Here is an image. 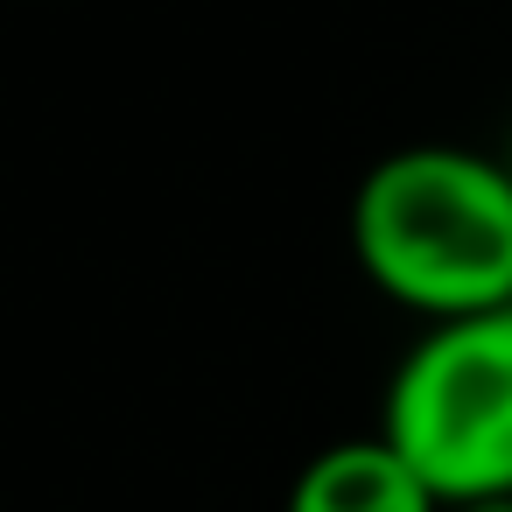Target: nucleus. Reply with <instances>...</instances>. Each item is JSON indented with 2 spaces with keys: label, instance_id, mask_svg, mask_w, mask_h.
<instances>
[{
  "label": "nucleus",
  "instance_id": "nucleus-1",
  "mask_svg": "<svg viewBox=\"0 0 512 512\" xmlns=\"http://www.w3.org/2000/svg\"><path fill=\"white\" fill-rule=\"evenodd\" d=\"M344 225L358 274L428 330L512 309V176L498 155L393 148L358 176Z\"/></svg>",
  "mask_w": 512,
  "mask_h": 512
},
{
  "label": "nucleus",
  "instance_id": "nucleus-2",
  "mask_svg": "<svg viewBox=\"0 0 512 512\" xmlns=\"http://www.w3.org/2000/svg\"><path fill=\"white\" fill-rule=\"evenodd\" d=\"M379 435L442 505L512 498V309L414 337L386 379Z\"/></svg>",
  "mask_w": 512,
  "mask_h": 512
},
{
  "label": "nucleus",
  "instance_id": "nucleus-3",
  "mask_svg": "<svg viewBox=\"0 0 512 512\" xmlns=\"http://www.w3.org/2000/svg\"><path fill=\"white\" fill-rule=\"evenodd\" d=\"M281 512H449V505L407 470V456L386 435H344L295 470Z\"/></svg>",
  "mask_w": 512,
  "mask_h": 512
},
{
  "label": "nucleus",
  "instance_id": "nucleus-4",
  "mask_svg": "<svg viewBox=\"0 0 512 512\" xmlns=\"http://www.w3.org/2000/svg\"><path fill=\"white\" fill-rule=\"evenodd\" d=\"M449 512H512V498H484V505H449Z\"/></svg>",
  "mask_w": 512,
  "mask_h": 512
},
{
  "label": "nucleus",
  "instance_id": "nucleus-5",
  "mask_svg": "<svg viewBox=\"0 0 512 512\" xmlns=\"http://www.w3.org/2000/svg\"><path fill=\"white\" fill-rule=\"evenodd\" d=\"M498 162H505V176H512V134H505V155H498Z\"/></svg>",
  "mask_w": 512,
  "mask_h": 512
}]
</instances>
